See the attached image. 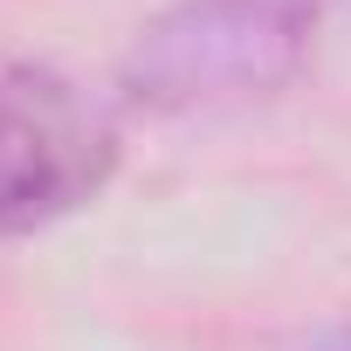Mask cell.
Returning a JSON list of instances; mask_svg holds the SVG:
<instances>
[{"label": "cell", "mask_w": 351, "mask_h": 351, "mask_svg": "<svg viewBox=\"0 0 351 351\" xmlns=\"http://www.w3.org/2000/svg\"><path fill=\"white\" fill-rule=\"evenodd\" d=\"M117 165L110 117L62 76L0 62V228H42L104 193Z\"/></svg>", "instance_id": "2"}, {"label": "cell", "mask_w": 351, "mask_h": 351, "mask_svg": "<svg viewBox=\"0 0 351 351\" xmlns=\"http://www.w3.org/2000/svg\"><path fill=\"white\" fill-rule=\"evenodd\" d=\"M303 351H351V324H337V330H317Z\"/></svg>", "instance_id": "3"}, {"label": "cell", "mask_w": 351, "mask_h": 351, "mask_svg": "<svg viewBox=\"0 0 351 351\" xmlns=\"http://www.w3.org/2000/svg\"><path fill=\"white\" fill-rule=\"evenodd\" d=\"M310 28V0H180L138 35L124 83L152 110L255 104L303 69Z\"/></svg>", "instance_id": "1"}]
</instances>
